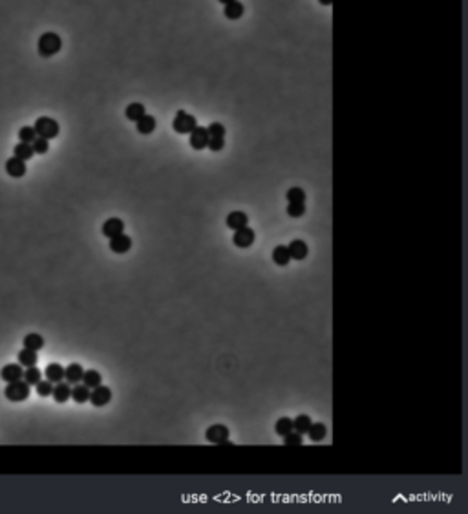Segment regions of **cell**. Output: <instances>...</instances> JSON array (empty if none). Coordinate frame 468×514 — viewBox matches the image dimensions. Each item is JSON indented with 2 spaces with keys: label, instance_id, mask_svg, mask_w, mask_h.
Masks as SVG:
<instances>
[{
  "label": "cell",
  "instance_id": "836d02e7",
  "mask_svg": "<svg viewBox=\"0 0 468 514\" xmlns=\"http://www.w3.org/2000/svg\"><path fill=\"white\" fill-rule=\"evenodd\" d=\"M35 386H37V394H39L40 397H50L51 392H53V383L48 381V379H46V381H39Z\"/></svg>",
  "mask_w": 468,
  "mask_h": 514
},
{
  "label": "cell",
  "instance_id": "6da1fadb",
  "mask_svg": "<svg viewBox=\"0 0 468 514\" xmlns=\"http://www.w3.org/2000/svg\"><path fill=\"white\" fill-rule=\"evenodd\" d=\"M62 48V40L61 37L53 31H48V33H42L39 39V53L40 57H53L55 53H59Z\"/></svg>",
  "mask_w": 468,
  "mask_h": 514
},
{
  "label": "cell",
  "instance_id": "603a6c76",
  "mask_svg": "<svg viewBox=\"0 0 468 514\" xmlns=\"http://www.w3.org/2000/svg\"><path fill=\"white\" fill-rule=\"evenodd\" d=\"M81 381H83V384H86V386L92 390V388H95V386H99V384L102 383V377L97 370H85Z\"/></svg>",
  "mask_w": 468,
  "mask_h": 514
},
{
  "label": "cell",
  "instance_id": "74e56055",
  "mask_svg": "<svg viewBox=\"0 0 468 514\" xmlns=\"http://www.w3.org/2000/svg\"><path fill=\"white\" fill-rule=\"evenodd\" d=\"M207 130H209V136H221L225 137V126L221 123H210L207 126Z\"/></svg>",
  "mask_w": 468,
  "mask_h": 514
},
{
  "label": "cell",
  "instance_id": "d6a6232c",
  "mask_svg": "<svg viewBox=\"0 0 468 514\" xmlns=\"http://www.w3.org/2000/svg\"><path fill=\"white\" fill-rule=\"evenodd\" d=\"M35 137H37V132H35L33 126H22V128L18 130V139L22 143H29V145H31V141H33Z\"/></svg>",
  "mask_w": 468,
  "mask_h": 514
},
{
  "label": "cell",
  "instance_id": "5b68a950",
  "mask_svg": "<svg viewBox=\"0 0 468 514\" xmlns=\"http://www.w3.org/2000/svg\"><path fill=\"white\" fill-rule=\"evenodd\" d=\"M205 437H207V441L214 443V445H223V443H229L231 432H229L225 424H212V426L207 428Z\"/></svg>",
  "mask_w": 468,
  "mask_h": 514
},
{
  "label": "cell",
  "instance_id": "ac0fdd59",
  "mask_svg": "<svg viewBox=\"0 0 468 514\" xmlns=\"http://www.w3.org/2000/svg\"><path fill=\"white\" fill-rule=\"evenodd\" d=\"M51 396H53V399H55V403H66L70 399V396H72V388H70V384L68 383H55V386H53V392H51Z\"/></svg>",
  "mask_w": 468,
  "mask_h": 514
},
{
  "label": "cell",
  "instance_id": "83f0119b",
  "mask_svg": "<svg viewBox=\"0 0 468 514\" xmlns=\"http://www.w3.org/2000/svg\"><path fill=\"white\" fill-rule=\"evenodd\" d=\"M18 364L20 366H35L37 364V351L28 350V348L18 351Z\"/></svg>",
  "mask_w": 468,
  "mask_h": 514
},
{
  "label": "cell",
  "instance_id": "44dd1931",
  "mask_svg": "<svg viewBox=\"0 0 468 514\" xmlns=\"http://www.w3.org/2000/svg\"><path fill=\"white\" fill-rule=\"evenodd\" d=\"M70 399H74L75 403H79V405H83V403H86L88 399H90V388L86 386V384H74V388H72V396H70Z\"/></svg>",
  "mask_w": 468,
  "mask_h": 514
},
{
  "label": "cell",
  "instance_id": "cb8c5ba5",
  "mask_svg": "<svg viewBox=\"0 0 468 514\" xmlns=\"http://www.w3.org/2000/svg\"><path fill=\"white\" fill-rule=\"evenodd\" d=\"M311 423H313V421H311L309 415L300 413V415H296V417H294V421H293V430L304 435V434H307V430H309Z\"/></svg>",
  "mask_w": 468,
  "mask_h": 514
},
{
  "label": "cell",
  "instance_id": "ba28073f",
  "mask_svg": "<svg viewBox=\"0 0 468 514\" xmlns=\"http://www.w3.org/2000/svg\"><path fill=\"white\" fill-rule=\"evenodd\" d=\"M232 240H234V245H238V247H242V249H247L254 243V231L249 225H245L242 227V229L234 231V238H232Z\"/></svg>",
  "mask_w": 468,
  "mask_h": 514
},
{
  "label": "cell",
  "instance_id": "d4e9b609",
  "mask_svg": "<svg viewBox=\"0 0 468 514\" xmlns=\"http://www.w3.org/2000/svg\"><path fill=\"white\" fill-rule=\"evenodd\" d=\"M33 148H31V145L29 143H18L17 147L13 148V156L15 158H18V159H22V161H28V159H31L33 158Z\"/></svg>",
  "mask_w": 468,
  "mask_h": 514
},
{
  "label": "cell",
  "instance_id": "30bf717a",
  "mask_svg": "<svg viewBox=\"0 0 468 514\" xmlns=\"http://www.w3.org/2000/svg\"><path fill=\"white\" fill-rule=\"evenodd\" d=\"M245 225H249V216L242 210H232L231 214L227 216V227L232 231H238Z\"/></svg>",
  "mask_w": 468,
  "mask_h": 514
},
{
  "label": "cell",
  "instance_id": "9a60e30c",
  "mask_svg": "<svg viewBox=\"0 0 468 514\" xmlns=\"http://www.w3.org/2000/svg\"><path fill=\"white\" fill-rule=\"evenodd\" d=\"M156 117H152V115H148V113H145L143 117H139L136 121V130L139 132V134H143V136H148V134H152L154 130H156Z\"/></svg>",
  "mask_w": 468,
  "mask_h": 514
},
{
  "label": "cell",
  "instance_id": "7a4b0ae2",
  "mask_svg": "<svg viewBox=\"0 0 468 514\" xmlns=\"http://www.w3.org/2000/svg\"><path fill=\"white\" fill-rule=\"evenodd\" d=\"M35 132H37V136L39 137H44V139H55L59 136V132H61V126L57 123L55 119L51 117H39L35 121L33 124Z\"/></svg>",
  "mask_w": 468,
  "mask_h": 514
},
{
  "label": "cell",
  "instance_id": "4fadbf2b",
  "mask_svg": "<svg viewBox=\"0 0 468 514\" xmlns=\"http://www.w3.org/2000/svg\"><path fill=\"white\" fill-rule=\"evenodd\" d=\"M124 231V223L123 220H119V218H110L102 223V234L106 238H112V236H117L121 232Z\"/></svg>",
  "mask_w": 468,
  "mask_h": 514
},
{
  "label": "cell",
  "instance_id": "5bb4252c",
  "mask_svg": "<svg viewBox=\"0 0 468 514\" xmlns=\"http://www.w3.org/2000/svg\"><path fill=\"white\" fill-rule=\"evenodd\" d=\"M6 172L11 178H22L24 174H26V163H24L22 159H18V158H9L6 161Z\"/></svg>",
  "mask_w": 468,
  "mask_h": 514
},
{
  "label": "cell",
  "instance_id": "7402d4cb",
  "mask_svg": "<svg viewBox=\"0 0 468 514\" xmlns=\"http://www.w3.org/2000/svg\"><path fill=\"white\" fill-rule=\"evenodd\" d=\"M145 113H147L145 104H141V103H130L128 106H126V110H124V117L130 119V121H137V119L143 117Z\"/></svg>",
  "mask_w": 468,
  "mask_h": 514
},
{
  "label": "cell",
  "instance_id": "4dcf8cb0",
  "mask_svg": "<svg viewBox=\"0 0 468 514\" xmlns=\"http://www.w3.org/2000/svg\"><path fill=\"white\" fill-rule=\"evenodd\" d=\"M22 379L26 381V383L31 386V384H37L42 379V373H40V370L39 368H35V366H28V370L24 372V375H22Z\"/></svg>",
  "mask_w": 468,
  "mask_h": 514
},
{
  "label": "cell",
  "instance_id": "e0dca14e",
  "mask_svg": "<svg viewBox=\"0 0 468 514\" xmlns=\"http://www.w3.org/2000/svg\"><path fill=\"white\" fill-rule=\"evenodd\" d=\"M243 13H245V6H243L242 2H238V0L229 2V4H225V7H223V15H225L229 20H238V18H242Z\"/></svg>",
  "mask_w": 468,
  "mask_h": 514
},
{
  "label": "cell",
  "instance_id": "d6986e66",
  "mask_svg": "<svg viewBox=\"0 0 468 514\" xmlns=\"http://www.w3.org/2000/svg\"><path fill=\"white\" fill-rule=\"evenodd\" d=\"M44 375H46V379H48V381H51L53 384L61 383L62 379H64V368H62L61 364H57V362H51V364H48V366H46Z\"/></svg>",
  "mask_w": 468,
  "mask_h": 514
},
{
  "label": "cell",
  "instance_id": "277c9868",
  "mask_svg": "<svg viewBox=\"0 0 468 514\" xmlns=\"http://www.w3.org/2000/svg\"><path fill=\"white\" fill-rule=\"evenodd\" d=\"M196 126H197V121L194 115L187 113L185 110H178V112H176V117L174 121H172V128H174L178 134H190Z\"/></svg>",
  "mask_w": 468,
  "mask_h": 514
},
{
  "label": "cell",
  "instance_id": "ffe728a7",
  "mask_svg": "<svg viewBox=\"0 0 468 514\" xmlns=\"http://www.w3.org/2000/svg\"><path fill=\"white\" fill-rule=\"evenodd\" d=\"M289 260H291V254H289L287 245H277V247L273 249V262H275L277 266L280 267L287 266Z\"/></svg>",
  "mask_w": 468,
  "mask_h": 514
},
{
  "label": "cell",
  "instance_id": "3957f363",
  "mask_svg": "<svg viewBox=\"0 0 468 514\" xmlns=\"http://www.w3.org/2000/svg\"><path fill=\"white\" fill-rule=\"evenodd\" d=\"M29 384L22 379H18V381H13V383H7L6 390H4V396L13 403H20V401H26L29 397Z\"/></svg>",
  "mask_w": 468,
  "mask_h": 514
},
{
  "label": "cell",
  "instance_id": "d590c367",
  "mask_svg": "<svg viewBox=\"0 0 468 514\" xmlns=\"http://www.w3.org/2000/svg\"><path fill=\"white\" fill-rule=\"evenodd\" d=\"M287 216L291 218H302L305 214V205L304 204H289L287 209H285Z\"/></svg>",
  "mask_w": 468,
  "mask_h": 514
},
{
  "label": "cell",
  "instance_id": "2e32d148",
  "mask_svg": "<svg viewBox=\"0 0 468 514\" xmlns=\"http://www.w3.org/2000/svg\"><path fill=\"white\" fill-rule=\"evenodd\" d=\"M83 373H85V368L81 366V364H77V362H72V364L66 366V370H64V379H66L68 384H77L81 383Z\"/></svg>",
  "mask_w": 468,
  "mask_h": 514
},
{
  "label": "cell",
  "instance_id": "8992f818",
  "mask_svg": "<svg viewBox=\"0 0 468 514\" xmlns=\"http://www.w3.org/2000/svg\"><path fill=\"white\" fill-rule=\"evenodd\" d=\"M110 399H112V390L101 383L99 386H95V388L90 390V399H88V401H90L94 407L101 408V407H106L108 403H110Z\"/></svg>",
  "mask_w": 468,
  "mask_h": 514
},
{
  "label": "cell",
  "instance_id": "ab89813d",
  "mask_svg": "<svg viewBox=\"0 0 468 514\" xmlns=\"http://www.w3.org/2000/svg\"><path fill=\"white\" fill-rule=\"evenodd\" d=\"M220 2L223 4V6H225V4H229V2H234V0H220Z\"/></svg>",
  "mask_w": 468,
  "mask_h": 514
},
{
  "label": "cell",
  "instance_id": "f546056e",
  "mask_svg": "<svg viewBox=\"0 0 468 514\" xmlns=\"http://www.w3.org/2000/svg\"><path fill=\"white\" fill-rule=\"evenodd\" d=\"M293 430V419H289V417H282V419H278L277 421V424H275V432H277L278 435H285V434H289Z\"/></svg>",
  "mask_w": 468,
  "mask_h": 514
},
{
  "label": "cell",
  "instance_id": "9c48e42d",
  "mask_svg": "<svg viewBox=\"0 0 468 514\" xmlns=\"http://www.w3.org/2000/svg\"><path fill=\"white\" fill-rule=\"evenodd\" d=\"M110 249L117 254L128 253L130 249H132V238H130L128 234H124V232H121L117 236H112L110 238Z\"/></svg>",
  "mask_w": 468,
  "mask_h": 514
},
{
  "label": "cell",
  "instance_id": "7c38bea8",
  "mask_svg": "<svg viewBox=\"0 0 468 514\" xmlns=\"http://www.w3.org/2000/svg\"><path fill=\"white\" fill-rule=\"evenodd\" d=\"M289 249V254H291V258L293 260H304L307 253H309V249H307V243L304 240H291V243L287 245Z\"/></svg>",
  "mask_w": 468,
  "mask_h": 514
},
{
  "label": "cell",
  "instance_id": "8fae6325",
  "mask_svg": "<svg viewBox=\"0 0 468 514\" xmlns=\"http://www.w3.org/2000/svg\"><path fill=\"white\" fill-rule=\"evenodd\" d=\"M22 375L24 372L20 364H6V366L0 370V377H2V381H6V383L18 381V379H22Z\"/></svg>",
  "mask_w": 468,
  "mask_h": 514
},
{
  "label": "cell",
  "instance_id": "52a82bcc",
  "mask_svg": "<svg viewBox=\"0 0 468 514\" xmlns=\"http://www.w3.org/2000/svg\"><path fill=\"white\" fill-rule=\"evenodd\" d=\"M207 143H209V130L205 126H196L190 132V147L194 150H203L207 148Z\"/></svg>",
  "mask_w": 468,
  "mask_h": 514
},
{
  "label": "cell",
  "instance_id": "f1b7e54d",
  "mask_svg": "<svg viewBox=\"0 0 468 514\" xmlns=\"http://www.w3.org/2000/svg\"><path fill=\"white\" fill-rule=\"evenodd\" d=\"M285 198H287L289 204H305V192L300 187H291L285 192Z\"/></svg>",
  "mask_w": 468,
  "mask_h": 514
},
{
  "label": "cell",
  "instance_id": "8d00e7d4",
  "mask_svg": "<svg viewBox=\"0 0 468 514\" xmlns=\"http://www.w3.org/2000/svg\"><path fill=\"white\" fill-rule=\"evenodd\" d=\"M225 147V137L221 136H209V143H207V148H210L212 152H220L221 148Z\"/></svg>",
  "mask_w": 468,
  "mask_h": 514
},
{
  "label": "cell",
  "instance_id": "4316f807",
  "mask_svg": "<svg viewBox=\"0 0 468 514\" xmlns=\"http://www.w3.org/2000/svg\"><path fill=\"white\" fill-rule=\"evenodd\" d=\"M42 346H44V339L39 333H28L24 337V348H28V350L39 351Z\"/></svg>",
  "mask_w": 468,
  "mask_h": 514
},
{
  "label": "cell",
  "instance_id": "e575fe53",
  "mask_svg": "<svg viewBox=\"0 0 468 514\" xmlns=\"http://www.w3.org/2000/svg\"><path fill=\"white\" fill-rule=\"evenodd\" d=\"M283 443H285L287 446H300L302 443H304V439H302V434H298V432L291 430L289 434L283 435Z\"/></svg>",
  "mask_w": 468,
  "mask_h": 514
},
{
  "label": "cell",
  "instance_id": "1f68e13d",
  "mask_svg": "<svg viewBox=\"0 0 468 514\" xmlns=\"http://www.w3.org/2000/svg\"><path fill=\"white\" fill-rule=\"evenodd\" d=\"M31 148H33L35 154H46L50 150V141L44 139V137H35L33 141H31Z\"/></svg>",
  "mask_w": 468,
  "mask_h": 514
},
{
  "label": "cell",
  "instance_id": "484cf974",
  "mask_svg": "<svg viewBox=\"0 0 468 514\" xmlns=\"http://www.w3.org/2000/svg\"><path fill=\"white\" fill-rule=\"evenodd\" d=\"M326 432H327V428H326V424L324 423H311L309 430H307V435H309L311 441L318 443V441H322L324 437H326Z\"/></svg>",
  "mask_w": 468,
  "mask_h": 514
},
{
  "label": "cell",
  "instance_id": "f35d334b",
  "mask_svg": "<svg viewBox=\"0 0 468 514\" xmlns=\"http://www.w3.org/2000/svg\"><path fill=\"white\" fill-rule=\"evenodd\" d=\"M318 2H320L322 6H331L333 4V0H318Z\"/></svg>",
  "mask_w": 468,
  "mask_h": 514
}]
</instances>
